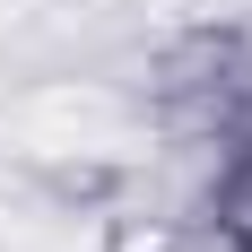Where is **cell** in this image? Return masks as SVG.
Wrapping results in <instances>:
<instances>
[{
    "mask_svg": "<svg viewBox=\"0 0 252 252\" xmlns=\"http://www.w3.org/2000/svg\"><path fill=\"white\" fill-rule=\"evenodd\" d=\"M26 191L52 209V218H104L113 200H130V165L96 148H52L26 165Z\"/></svg>",
    "mask_w": 252,
    "mask_h": 252,
    "instance_id": "cell-1",
    "label": "cell"
},
{
    "mask_svg": "<svg viewBox=\"0 0 252 252\" xmlns=\"http://www.w3.org/2000/svg\"><path fill=\"white\" fill-rule=\"evenodd\" d=\"M209 218H218V244H226V252H252V139L218 165V183H209Z\"/></svg>",
    "mask_w": 252,
    "mask_h": 252,
    "instance_id": "cell-2",
    "label": "cell"
}]
</instances>
